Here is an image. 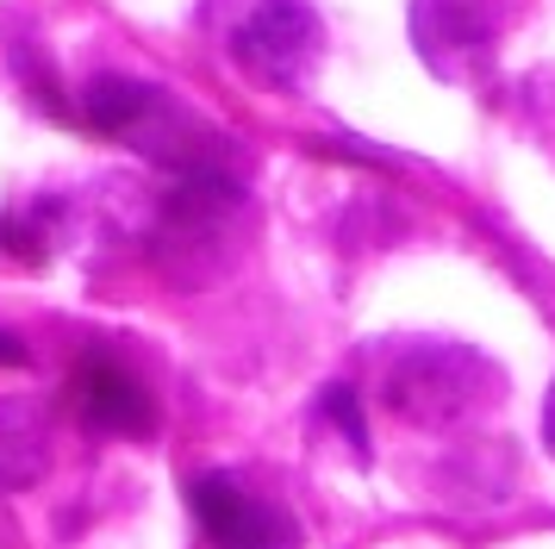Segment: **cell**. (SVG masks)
<instances>
[{
  "instance_id": "cell-1",
  "label": "cell",
  "mask_w": 555,
  "mask_h": 549,
  "mask_svg": "<svg viewBox=\"0 0 555 549\" xmlns=\"http://www.w3.org/2000/svg\"><path fill=\"white\" fill-rule=\"evenodd\" d=\"M250 244V194L237 175H181L156 206V269L176 288H206Z\"/></svg>"
},
{
  "instance_id": "cell-2",
  "label": "cell",
  "mask_w": 555,
  "mask_h": 549,
  "mask_svg": "<svg viewBox=\"0 0 555 549\" xmlns=\"http://www.w3.org/2000/svg\"><path fill=\"white\" fill-rule=\"evenodd\" d=\"M500 394L505 374L493 369V356H480L475 344H455V337H418L387 362V406L425 431L480 419L487 406H500Z\"/></svg>"
},
{
  "instance_id": "cell-3",
  "label": "cell",
  "mask_w": 555,
  "mask_h": 549,
  "mask_svg": "<svg viewBox=\"0 0 555 549\" xmlns=\"http://www.w3.org/2000/svg\"><path fill=\"white\" fill-rule=\"evenodd\" d=\"M231 56H237V69L262 81V88H300L306 75L319 69V56H325V25L312 13V0H256L244 25L231 31Z\"/></svg>"
},
{
  "instance_id": "cell-4",
  "label": "cell",
  "mask_w": 555,
  "mask_h": 549,
  "mask_svg": "<svg viewBox=\"0 0 555 549\" xmlns=\"http://www.w3.org/2000/svg\"><path fill=\"white\" fill-rule=\"evenodd\" d=\"M405 31L437 81H468L500 44V0H412Z\"/></svg>"
},
{
  "instance_id": "cell-5",
  "label": "cell",
  "mask_w": 555,
  "mask_h": 549,
  "mask_svg": "<svg viewBox=\"0 0 555 549\" xmlns=\"http://www.w3.org/2000/svg\"><path fill=\"white\" fill-rule=\"evenodd\" d=\"M188 506H194L201 531L219 549H300L306 544L287 506L250 499L231 474H194L188 481Z\"/></svg>"
},
{
  "instance_id": "cell-6",
  "label": "cell",
  "mask_w": 555,
  "mask_h": 549,
  "mask_svg": "<svg viewBox=\"0 0 555 549\" xmlns=\"http://www.w3.org/2000/svg\"><path fill=\"white\" fill-rule=\"evenodd\" d=\"M76 419L88 431H101V437H151L156 431V399L151 387L126 369V362H113V356H88L76 369Z\"/></svg>"
},
{
  "instance_id": "cell-7",
  "label": "cell",
  "mask_w": 555,
  "mask_h": 549,
  "mask_svg": "<svg viewBox=\"0 0 555 549\" xmlns=\"http://www.w3.org/2000/svg\"><path fill=\"white\" fill-rule=\"evenodd\" d=\"M51 474V412L38 399H0V494H26Z\"/></svg>"
},
{
  "instance_id": "cell-8",
  "label": "cell",
  "mask_w": 555,
  "mask_h": 549,
  "mask_svg": "<svg viewBox=\"0 0 555 549\" xmlns=\"http://www.w3.org/2000/svg\"><path fill=\"white\" fill-rule=\"evenodd\" d=\"M518 474V449L512 444H475V449H455L450 462L437 469V494L455 499V506H487L500 499Z\"/></svg>"
},
{
  "instance_id": "cell-9",
  "label": "cell",
  "mask_w": 555,
  "mask_h": 549,
  "mask_svg": "<svg viewBox=\"0 0 555 549\" xmlns=\"http://www.w3.org/2000/svg\"><path fill=\"white\" fill-rule=\"evenodd\" d=\"M51 225H56V200L13 206V213H0V250L38 269V263H51Z\"/></svg>"
},
{
  "instance_id": "cell-10",
  "label": "cell",
  "mask_w": 555,
  "mask_h": 549,
  "mask_svg": "<svg viewBox=\"0 0 555 549\" xmlns=\"http://www.w3.org/2000/svg\"><path fill=\"white\" fill-rule=\"evenodd\" d=\"M319 412L344 431V444L356 449V462H369V419H362V399H356V387L331 381L325 394H319Z\"/></svg>"
},
{
  "instance_id": "cell-11",
  "label": "cell",
  "mask_w": 555,
  "mask_h": 549,
  "mask_svg": "<svg viewBox=\"0 0 555 549\" xmlns=\"http://www.w3.org/2000/svg\"><path fill=\"white\" fill-rule=\"evenodd\" d=\"M7 362H31V356H26V344H20L13 331H0V369H7Z\"/></svg>"
},
{
  "instance_id": "cell-12",
  "label": "cell",
  "mask_w": 555,
  "mask_h": 549,
  "mask_svg": "<svg viewBox=\"0 0 555 549\" xmlns=\"http://www.w3.org/2000/svg\"><path fill=\"white\" fill-rule=\"evenodd\" d=\"M543 444H550V456H555V381H550V406H543Z\"/></svg>"
}]
</instances>
